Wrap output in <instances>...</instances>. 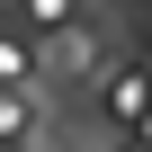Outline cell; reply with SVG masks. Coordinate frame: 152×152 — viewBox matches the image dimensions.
Masks as SVG:
<instances>
[{"instance_id":"6da1fadb","label":"cell","mask_w":152,"mask_h":152,"mask_svg":"<svg viewBox=\"0 0 152 152\" xmlns=\"http://www.w3.org/2000/svg\"><path fill=\"white\" fill-rule=\"evenodd\" d=\"M27 9H36L45 27H72V0H27Z\"/></svg>"}]
</instances>
